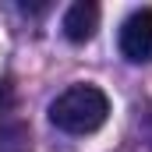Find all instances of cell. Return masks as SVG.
<instances>
[{
    "mask_svg": "<svg viewBox=\"0 0 152 152\" xmlns=\"http://www.w3.org/2000/svg\"><path fill=\"white\" fill-rule=\"evenodd\" d=\"M120 53L131 64H149L152 60V7L127 14V21L120 25Z\"/></svg>",
    "mask_w": 152,
    "mask_h": 152,
    "instance_id": "2",
    "label": "cell"
},
{
    "mask_svg": "<svg viewBox=\"0 0 152 152\" xmlns=\"http://www.w3.org/2000/svg\"><path fill=\"white\" fill-rule=\"evenodd\" d=\"M99 28V4L92 0H78L64 11V36L71 42H88Z\"/></svg>",
    "mask_w": 152,
    "mask_h": 152,
    "instance_id": "3",
    "label": "cell"
},
{
    "mask_svg": "<svg viewBox=\"0 0 152 152\" xmlns=\"http://www.w3.org/2000/svg\"><path fill=\"white\" fill-rule=\"evenodd\" d=\"M0 152H32V138L25 124H7L0 127Z\"/></svg>",
    "mask_w": 152,
    "mask_h": 152,
    "instance_id": "4",
    "label": "cell"
},
{
    "mask_svg": "<svg viewBox=\"0 0 152 152\" xmlns=\"http://www.w3.org/2000/svg\"><path fill=\"white\" fill-rule=\"evenodd\" d=\"M11 113H14V88H11V81H0V127H7Z\"/></svg>",
    "mask_w": 152,
    "mask_h": 152,
    "instance_id": "5",
    "label": "cell"
},
{
    "mask_svg": "<svg viewBox=\"0 0 152 152\" xmlns=\"http://www.w3.org/2000/svg\"><path fill=\"white\" fill-rule=\"evenodd\" d=\"M110 117V99L96 85H71L50 103V120L67 131V134H92L106 124Z\"/></svg>",
    "mask_w": 152,
    "mask_h": 152,
    "instance_id": "1",
    "label": "cell"
}]
</instances>
